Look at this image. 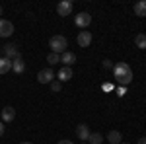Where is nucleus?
Segmentation results:
<instances>
[{
	"label": "nucleus",
	"mask_w": 146,
	"mask_h": 144,
	"mask_svg": "<svg viewBox=\"0 0 146 144\" xmlns=\"http://www.w3.org/2000/svg\"><path fill=\"white\" fill-rule=\"evenodd\" d=\"M113 78L121 84V86H129L133 82V68L127 62H117L113 66Z\"/></svg>",
	"instance_id": "obj_1"
},
{
	"label": "nucleus",
	"mask_w": 146,
	"mask_h": 144,
	"mask_svg": "<svg viewBox=\"0 0 146 144\" xmlns=\"http://www.w3.org/2000/svg\"><path fill=\"white\" fill-rule=\"evenodd\" d=\"M49 47H51V53L62 55V53L66 51V47H68V41H66V37H62V35H53V37L49 39Z\"/></svg>",
	"instance_id": "obj_2"
},
{
	"label": "nucleus",
	"mask_w": 146,
	"mask_h": 144,
	"mask_svg": "<svg viewBox=\"0 0 146 144\" xmlns=\"http://www.w3.org/2000/svg\"><path fill=\"white\" fill-rule=\"evenodd\" d=\"M4 58H8V60H16V58H22L20 56V51H18V47L14 43H8V45H4Z\"/></svg>",
	"instance_id": "obj_3"
},
{
	"label": "nucleus",
	"mask_w": 146,
	"mask_h": 144,
	"mask_svg": "<svg viewBox=\"0 0 146 144\" xmlns=\"http://www.w3.org/2000/svg\"><path fill=\"white\" fill-rule=\"evenodd\" d=\"M56 14L62 16V18H64V16H70V14H72V2H70V0L58 2V4H56Z\"/></svg>",
	"instance_id": "obj_4"
},
{
	"label": "nucleus",
	"mask_w": 146,
	"mask_h": 144,
	"mask_svg": "<svg viewBox=\"0 0 146 144\" xmlns=\"http://www.w3.org/2000/svg\"><path fill=\"white\" fill-rule=\"evenodd\" d=\"M53 78H55V72H53L51 68H43V70L37 74V82H39V84H51Z\"/></svg>",
	"instance_id": "obj_5"
},
{
	"label": "nucleus",
	"mask_w": 146,
	"mask_h": 144,
	"mask_svg": "<svg viewBox=\"0 0 146 144\" xmlns=\"http://www.w3.org/2000/svg\"><path fill=\"white\" fill-rule=\"evenodd\" d=\"M14 33V23L0 18V37H10Z\"/></svg>",
	"instance_id": "obj_6"
},
{
	"label": "nucleus",
	"mask_w": 146,
	"mask_h": 144,
	"mask_svg": "<svg viewBox=\"0 0 146 144\" xmlns=\"http://www.w3.org/2000/svg\"><path fill=\"white\" fill-rule=\"evenodd\" d=\"M92 39H94V35L90 31H80L78 37H76V43H78V47H90Z\"/></svg>",
	"instance_id": "obj_7"
},
{
	"label": "nucleus",
	"mask_w": 146,
	"mask_h": 144,
	"mask_svg": "<svg viewBox=\"0 0 146 144\" xmlns=\"http://www.w3.org/2000/svg\"><path fill=\"white\" fill-rule=\"evenodd\" d=\"M74 23L78 25V27H88L92 23V16L88 14V12H80L78 16L74 18Z\"/></svg>",
	"instance_id": "obj_8"
},
{
	"label": "nucleus",
	"mask_w": 146,
	"mask_h": 144,
	"mask_svg": "<svg viewBox=\"0 0 146 144\" xmlns=\"http://www.w3.org/2000/svg\"><path fill=\"white\" fill-rule=\"evenodd\" d=\"M56 76H58V82L62 84V82H68L70 78L74 76V72H72V68H70V66H62L60 70H58V74H56Z\"/></svg>",
	"instance_id": "obj_9"
},
{
	"label": "nucleus",
	"mask_w": 146,
	"mask_h": 144,
	"mask_svg": "<svg viewBox=\"0 0 146 144\" xmlns=\"http://www.w3.org/2000/svg\"><path fill=\"white\" fill-rule=\"evenodd\" d=\"M14 119H16V109L10 107V105L4 107V109H2V123H12Z\"/></svg>",
	"instance_id": "obj_10"
},
{
	"label": "nucleus",
	"mask_w": 146,
	"mask_h": 144,
	"mask_svg": "<svg viewBox=\"0 0 146 144\" xmlns=\"http://www.w3.org/2000/svg\"><path fill=\"white\" fill-rule=\"evenodd\" d=\"M60 62H64V66H72V64L76 62V55L70 53V51H64V53L60 55Z\"/></svg>",
	"instance_id": "obj_11"
},
{
	"label": "nucleus",
	"mask_w": 146,
	"mask_h": 144,
	"mask_svg": "<svg viewBox=\"0 0 146 144\" xmlns=\"http://www.w3.org/2000/svg\"><path fill=\"white\" fill-rule=\"evenodd\" d=\"M76 134H78L80 140H88V136L92 134V131H90L88 125H78V127H76Z\"/></svg>",
	"instance_id": "obj_12"
},
{
	"label": "nucleus",
	"mask_w": 146,
	"mask_h": 144,
	"mask_svg": "<svg viewBox=\"0 0 146 144\" xmlns=\"http://www.w3.org/2000/svg\"><path fill=\"white\" fill-rule=\"evenodd\" d=\"M135 14L138 18H144L146 16V0H138L135 4Z\"/></svg>",
	"instance_id": "obj_13"
},
{
	"label": "nucleus",
	"mask_w": 146,
	"mask_h": 144,
	"mask_svg": "<svg viewBox=\"0 0 146 144\" xmlns=\"http://www.w3.org/2000/svg\"><path fill=\"white\" fill-rule=\"evenodd\" d=\"M107 140H109V144H121L123 136H121V133H119V131H109V134H107Z\"/></svg>",
	"instance_id": "obj_14"
},
{
	"label": "nucleus",
	"mask_w": 146,
	"mask_h": 144,
	"mask_svg": "<svg viewBox=\"0 0 146 144\" xmlns=\"http://www.w3.org/2000/svg\"><path fill=\"white\" fill-rule=\"evenodd\" d=\"M12 70V60H8V58H0V74H8Z\"/></svg>",
	"instance_id": "obj_15"
},
{
	"label": "nucleus",
	"mask_w": 146,
	"mask_h": 144,
	"mask_svg": "<svg viewBox=\"0 0 146 144\" xmlns=\"http://www.w3.org/2000/svg\"><path fill=\"white\" fill-rule=\"evenodd\" d=\"M12 70H14L16 74H22L23 70H25V62H23L22 58H16V60L12 62Z\"/></svg>",
	"instance_id": "obj_16"
},
{
	"label": "nucleus",
	"mask_w": 146,
	"mask_h": 144,
	"mask_svg": "<svg viewBox=\"0 0 146 144\" xmlns=\"http://www.w3.org/2000/svg\"><path fill=\"white\" fill-rule=\"evenodd\" d=\"M86 142H88V144H101V142H103V136H101L100 133H92L90 136H88Z\"/></svg>",
	"instance_id": "obj_17"
},
{
	"label": "nucleus",
	"mask_w": 146,
	"mask_h": 144,
	"mask_svg": "<svg viewBox=\"0 0 146 144\" xmlns=\"http://www.w3.org/2000/svg\"><path fill=\"white\" fill-rule=\"evenodd\" d=\"M135 43L138 49H146V33H138L135 37Z\"/></svg>",
	"instance_id": "obj_18"
},
{
	"label": "nucleus",
	"mask_w": 146,
	"mask_h": 144,
	"mask_svg": "<svg viewBox=\"0 0 146 144\" xmlns=\"http://www.w3.org/2000/svg\"><path fill=\"white\" fill-rule=\"evenodd\" d=\"M47 62H49V64H58V62H60V55L49 53V56H47Z\"/></svg>",
	"instance_id": "obj_19"
},
{
	"label": "nucleus",
	"mask_w": 146,
	"mask_h": 144,
	"mask_svg": "<svg viewBox=\"0 0 146 144\" xmlns=\"http://www.w3.org/2000/svg\"><path fill=\"white\" fill-rule=\"evenodd\" d=\"M51 90L53 92H60V82H51Z\"/></svg>",
	"instance_id": "obj_20"
},
{
	"label": "nucleus",
	"mask_w": 146,
	"mask_h": 144,
	"mask_svg": "<svg viewBox=\"0 0 146 144\" xmlns=\"http://www.w3.org/2000/svg\"><path fill=\"white\" fill-rule=\"evenodd\" d=\"M113 64H111V60H103V68H111Z\"/></svg>",
	"instance_id": "obj_21"
},
{
	"label": "nucleus",
	"mask_w": 146,
	"mask_h": 144,
	"mask_svg": "<svg viewBox=\"0 0 146 144\" xmlns=\"http://www.w3.org/2000/svg\"><path fill=\"white\" fill-rule=\"evenodd\" d=\"M136 144H146V136H142V138H138V142Z\"/></svg>",
	"instance_id": "obj_22"
},
{
	"label": "nucleus",
	"mask_w": 146,
	"mask_h": 144,
	"mask_svg": "<svg viewBox=\"0 0 146 144\" xmlns=\"http://www.w3.org/2000/svg\"><path fill=\"white\" fill-rule=\"evenodd\" d=\"M56 144H74V142H70V140H58Z\"/></svg>",
	"instance_id": "obj_23"
},
{
	"label": "nucleus",
	"mask_w": 146,
	"mask_h": 144,
	"mask_svg": "<svg viewBox=\"0 0 146 144\" xmlns=\"http://www.w3.org/2000/svg\"><path fill=\"white\" fill-rule=\"evenodd\" d=\"M2 134H4V125L0 123V136H2Z\"/></svg>",
	"instance_id": "obj_24"
},
{
	"label": "nucleus",
	"mask_w": 146,
	"mask_h": 144,
	"mask_svg": "<svg viewBox=\"0 0 146 144\" xmlns=\"http://www.w3.org/2000/svg\"><path fill=\"white\" fill-rule=\"evenodd\" d=\"M20 144H33V142H20Z\"/></svg>",
	"instance_id": "obj_25"
},
{
	"label": "nucleus",
	"mask_w": 146,
	"mask_h": 144,
	"mask_svg": "<svg viewBox=\"0 0 146 144\" xmlns=\"http://www.w3.org/2000/svg\"><path fill=\"white\" fill-rule=\"evenodd\" d=\"M0 16H2V6H0Z\"/></svg>",
	"instance_id": "obj_26"
},
{
	"label": "nucleus",
	"mask_w": 146,
	"mask_h": 144,
	"mask_svg": "<svg viewBox=\"0 0 146 144\" xmlns=\"http://www.w3.org/2000/svg\"><path fill=\"white\" fill-rule=\"evenodd\" d=\"M82 144H88V142H82Z\"/></svg>",
	"instance_id": "obj_27"
}]
</instances>
